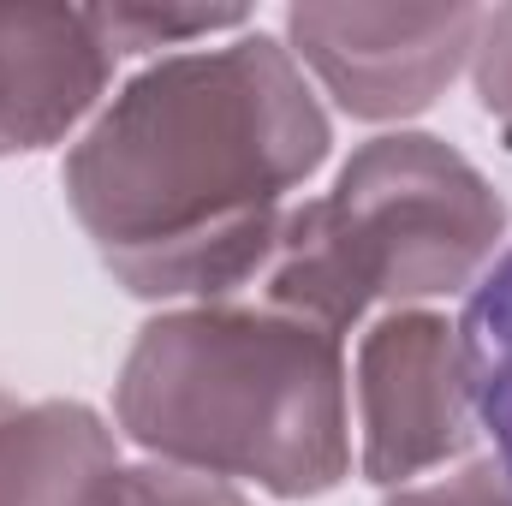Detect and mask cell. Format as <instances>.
I'll return each instance as SVG.
<instances>
[{"label": "cell", "instance_id": "9", "mask_svg": "<svg viewBox=\"0 0 512 506\" xmlns=\"http://www.w3.org/2000/svg\"><path fill=\"white\" fill-rule=\"evenodd\" d=\"M102 12V30L114 36V48L131 54V48H173V42H191V36H215V30H239L245 12L233 6H191V12H173V6H96Z\"/></svg>", "mask_w": 512, "mask_h": 506}, {"label": "cell", "instance_id": "3", "mask_svg": "<svg viewBox=\"0 0 512 506\" xmlns=\"http://www.w3.org/2000/svg\"><path fill=\"white\" fill-rule=\"evenodd\" d=\"M501 233L489 185L435 137L370 143L328 203H304L274 227L251 274L262 310L352 328L370 298H417L465 280Z\"/></svg>", "mask_w": 512, "mask_h": 506}, {"label": "cell", "instance_id": "12", "mask_svg": "<svg viewBox=\"0 0 512 506\" xmlns=\"http://www.w3.org/2000/svg\"><path fill=\"white\" fill-rule=\"evenodd\" d=\"M6 411H12V405H6V393H0V417H6Z\"/></svg>", "mask_w": 512, "mask_h": 506}, {"label": "cell", "instance_id": "2", "mask_svg": "<svg viewBox=\"0 0 512 506\" xmlns=\"http://www.w3.org/2000/svg\"><path fill=\"white\" fill-rule=\"evenodd\" d=\"M120 417L179 465L316 495L346 471L340 334L280 310L155 322L126 364Z\"/></svg>", "mask_w": 512, "mask_h": 506}, {"label": "cell", "instance_id": "7", "mask_svg": "<svg viewBox=\"0 0 512 506\" xmlns=\"http://www.w3.org/2000/svg\"><path fill=\"white\" fill-rule=\"evenodd\" d=\"M120 465L84 405L0 417V506H120Z\"/></svg>", "mask_w": 512, "mask_h": 506}, {"label": "cell", "instance_id": "5", "mask_svg": "<svg viewBox=\"0 0 512 506\" xmlns=\"http://www.w3.org/2000/svg\"><path fill=\"white\" fill-rule=\"evenodd\" d=\"M364 465L376 483L411 477L465 447L459 352L435 316L382 322L364 346Z\"/></svg>", "mask_w": 512, "mask_h": 506}, {"label": "cell", "instance_id": "4", "mask_svg": "<svg viewBox=\"0 0 512 506\" xmlns=\"http://www.w3.org/2000/svg\"><path fill=\"white\" fill-rule=\"evenodd\" d=\"M477 24H483L477 12H346V6L292 12L304 60L364 120L423 108L453 78Z\"/></svg>", "mask_w": 512, "mask_h": 506}, {"label": "cell", "instance_id": "1", "mask_svg": "<svg viewBox=\"0 0 512 506\" xmlns=\"http://www.w3.org/2000/svg\"><path fill=\"white\" fill-rule=\"evenodd\" d=\"M328 155V120L280 42L149 66L66 161L78 221L131 292H239L280 227V191Z\"/></svg>", "mask_w": 512, "mask_h": 506}, {"label": "cell", "instance_id": "6", "mask_svg": "<svg viewBox=\"0 0 512 506\" xmlns=\"http://www.w3.org/2000/svg\"><path fill=\"white\" fill-rule=\"evenodd\" d=\"M114 54L102 12L0 6V149L54 143L102 96Z\"/></svg>", "mask_w": 512, "mask_h": 506}, {"label": "cell", "instance_id": "8", "mask_svg": "<svg viewBox=\"0 0 512 506\" xmlns=\"http://www.w3.org/2000/svg\"><path fill=\"white\" fill-rule=\"evenodd\" d=\"M453 352H459L465 405L483 423V435L495 441L501 477H507V489H512V245L471 286Z\"/></svg>", "mask_w": 512, "mask_h": 506}, {"label": "cell", "instance_id": "11", "mask_svg": "<svg viewBox=\"0 0 512 506\" xmlns=\"http://www.w3.org/2000/svg\"><path fill=\"white\" fill-rule=\"evenodd\" d=\"M399 506H512V489H495V471H465L459 483L405 495Z\"/></svg>", "mask_w": 512, "mask_h": 506}, {"label": "cell", "instance_id": "10", "mask_svg": "<svg viewBox=\"0 0 512 506\" xmlns=\"http://www.w3.org/2000/svg\"><path fill=\"white\" fill-rule=\"evenodd\" d=\"M483 102L512 120V12L483 18Z\"/></svg>", "mask_w": 512, "mask_h": 506}]
</instances>
